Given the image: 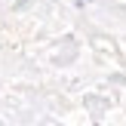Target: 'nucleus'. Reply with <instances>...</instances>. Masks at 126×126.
Returning <instances> with one entry per match:
<instances>
[]
</instances>
